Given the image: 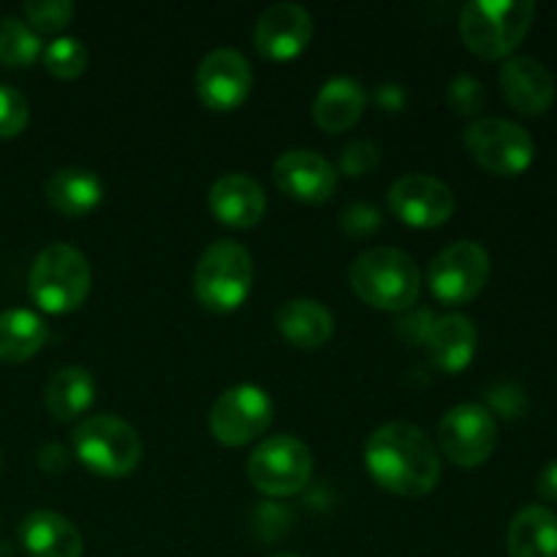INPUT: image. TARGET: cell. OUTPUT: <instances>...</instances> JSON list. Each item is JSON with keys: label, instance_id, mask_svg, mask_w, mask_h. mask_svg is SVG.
<instances>
[{"label": "cell", "instance_id": "obj_1", "mask_svg": "<svg viewBox=\"0 0 557 557\" xmlns=\"http://www.w3.org/2000/svg\"><path fill=\"white\" fill-rule=\"evenodd\" d=\"M364 468L379 487L400 498H422L441 482L438 449L411 422L381 424L364 444Z\"/></svg>", "mask_w": 557, "mask_h": 557}, {"label": "cell", "instance_id": "obj_2", "mask_svg": "<svg viewBox=\"0 0 557 557\" xmlns=\"http://www.w3.org/2000/svg\"><path fill=\"white\" fill-rule=\"evenodd\" d=\"M351 288L375 310H411L422 294V272L417 261L397 248H373L351 264Z\"/></svg>", "mask_w": 557, "mask_h": 557}, {"label": "cell", "instance_id": "obj_3", "mask_svg": "<svg viewBox=\"0 0 557 557\" xmlns=\"http://www.w3.org/2000/svg\"><path fill=\"white\" fill-rule=\"evenodd\" d=\"M533 16V0H471L460 11V36L479 58H511L525 41Z\"/></svg>", "mask_w": 557, "mask_h": 557}, {"label": "cell", "instance_id": "obj_4", "mask_svg": "<svg viewBox=\"0 0 557 557\" xmlns=\"http://www.w3.org/2000/svg\"><path fill=\"white\" fill-rule=\"evenodd\" d=\"M253 256L234 239L207 245L196 261L194 294L212 313H234L253 292Z\"/></svg>", "mask_w": 557, "mask_h": 557}, {"label": "cell", "instance_id": "obj_5", "mask_svg": "<svg viewBox=\"0 0 557 557\" xmlns=\"http://www.w3.org/2000/svg\"><path fill=\"white\" fill-rule=\"evenodd\" d=\"M90 264L74 245L52 243L36 256L27 277L30 299L52 315L74 313L90 294Z\"/></svg>", "mask_w": 557, "mask_h": 557}, {"label": "cell", "instance_id": "obj_6", "mask_svg": "<svg viewBox=\"0 0 557 557\" xmlns=\"http://www.w3.org/2000/svg\"><path fill=\"white\" fill-rule=\"evenodd\" d=\"M71 444L82 466L107 479L128 476L139 466L141 451H145L139 433L125 419L112 417V413L82 419V424L71 435Z\"/></svg>", "mask_w": 557, "mask_h": 557}, {"label": "cell", "instance_id": "obj_7", "mask_svg": "<svg viewBox=\"0 0 557 557\" xmlns=\"http://www.w3.org/2000/svg\"><path fill=\"white\" fill-rule=\"evenodd\" d=\"M248 479L270 498H292L313 479V455L294 435H272L253 449L248 460Z\"/></svg>", "mask_w": 557, "mask_h": 557}, {"label": "cell", "instance_id": "obj_8", "mask_svg": "<svg viewBox=\"0 0 557 557\" xmlns=\"http://www.w3.org/2000/svg\"><path fill=\"white\" fill-rule=\"evenodd\" d=\"M466 150L484 172L498 177H517L528 172L536 158V141L522 125L504 117L473 120L466 128Z\"/></svg>", "mask_w": 557, "mask_h": 557}, {"label": "cell", "instance_id": "obj_9", "mask_svg": "<svg viewBox=\"0 0 557 557\" xmlns=\"http://www.w3.org/2000/svg\"><path fill=\"white\" fill-rule=\"evenodd\" d=\"M493 261L484 245L473 239L449 245L430 261L428 283L441 305H468L487 286Z\"/></svg>", "mask_w": 557, "mask_h": 557}, {"label": "cell", "instance_id": "obj_10", "mask_svg": "<svg viewBox=\"0 0 557 557\" xmlns=\"http://www.w3.org/2000/svg\"><path fill=\"white\" fill-rule=\"evenodd\" d=\"M275 403L261 386L239 384L221 392L210 411V433L223 446H248L270 430Z\"/></svg>", "mask_w": 557, "mask_h": 557}, {"label": "cell", "instance_id": "obj_11", "mask_svg": "<svg viewBox=\"0 0 557 557\" xmlns=\"http://www.w3.org/2000/svg\"><path fill=\"white\" fill-rule=\"evenodd\" d=\"M441 451L460 468H479L498 446V424L482 403H460L444 413L438 424Z\"/></svg>", "mask_w": 557, "mask_h": 557}, {"label": "cell", "instance_id": "obj_12", "mask_svg": "<svg viewBox=\"0 0 557 557\" xmlns=\"http://www.w3.org/2000/svg\"><path fill=\"white\" fill-rule=\"evenodd\" d=\"M196 92L215 112H234L253 92V69L237 49H212L196 69Z\"/></svg>", "mask_w": 557, "mask_h": 557}, {"label": "cell", "instance_id": "obj_13", "mask_svg": "<svg viewBox=\"0 0 557 557\" xmlns=\"http://www.w3.org/2000/svg\"><path fill=\"white\" fill-rule=\"evenodd\" d=\"M389 210L400 223L413 228H438L455 215V194L430 174H406L389 188Z\"/></svg>", "mask_w": 557, "mask_h": 557}, {"label": "cell", "instance_id": "obj_14", "mask_svg": "<svg viewBox=\"0 0 557 557\" xmlns=\"http://www.w3.org/2000/svg\"><path fill=\"white\" fill-rule=\"evenodd\" d=\"M277 190L302 205H324L337 190V169L313 150H288L272 166Z\"/></svg>", "mask_w": 557, "mask_h": 557}, {"label": "cell", "instance_id": "obj_15", "mask_svg": "<svg viewBox=\"0 0 557 557\" xmlns=\"http://www.w3.org/2000/svg\"><path fill=\"white\" fill-rule=\"evenodd\" d=\"M313 16L299 3H275L259 16L253 30V44L267 60L286 63L299 58L313 41Z\"/></svg>", "mask_w": 557, "mask_h": 557}, {"label": "cell", "instance_id": "obj_16", "mask_svg": "<svg viewBox=\"0 0 557 557\" xmlns=\"http://www.w3.org/2000/svg\"><path fill=\"white\" fill-rule=\"evenodd\" d=\"M500 92H504L506 103L517 109L528 117H539V114L549 112L557 96L555 76L542 60L531 58V54H511L504 65H500Z\"/></svg>", "mask_w": 557, "mask_h": 557}, {"label": "cell", "instance_id": "obj_17", "mask_svg": "<svg viewBox=\"0 0 557 557\" xmlns=\"http://www.w3.org/2000/svg\"><path fill=\"white\" fill-rule=\"evenodd\" d=\"M479 332L468 315L446 313L430 324L424 335L428 357L441 373H462L476 357Z\"/></svg>", "mask_w": 557, "mask_h": 557}, {"label": "cell", "instance_id": "obj_18", "mask_svg": "<svg viewBox=\"0 0 557 557\" xmlns=\"http://www.w3.org/2000/svg\"><path fill=\"white\" fill-rule=\"evenodd\" d=\"M210 212L232 228H250L264 218V188L248 174H223L210 188Z\"/></svg>", "mask_w": 557, "mask_h": 557}, {"label": "cell", "instance_id": "obj_19", "mask_svg": "<svg viewBox=\"0 0 557 557\" xmlns=\"http://www.w3.org/2000/svg\"><path fill=\"white\" fill-rule=\"evenodd\" d=\"M20 542L30 557H82L85 539L69 517L58 511H30L20 522Z\"/></svg>", "mask_w": 557, "mask_h": 557}, {"label": "cell", "instance_id": "obj_20", "mask_svg": "<svg viewBox=\"0 0 557 557\" xmlns=\"http://www.w3.org/2000/svg\"><path fill=\"white\" fill-rule=\"evenodd\" d=\"M275 326L294 348L313 351V348L330 343L332 332H335V319L315 299H288L277 308Z\"/></svg>", "mask_w": 557, "mask_h": 557}, {"label": "cell", "instance_id": "obj_21", "mask_svg": "<svg viewBox=\"0 0 557 557\" xmlns=\"http://www.w3.org/2000/svg\"><path fill=\"white\" fill-rule=\"evenodd\" d=\"M47 201L65 218L90 215L103 201V183L92 169L65 166L49 177Z\"/></svg>", "mask_w": 557, "mask_h": 557}, {"label": "cell", "instance_id": "obj_22", "mask_svg": "<svg viewBox=\"0 0 557 557\" xmlns=\"http://www.w3.org/2000/svg\"><path fill=\"white\" fill-rule=\"evenodd\" d=\"M509 557H557V515L549 506H525L517 511L506 533Z\"/></svg>", "mask_w": 557, "mask_h": 557}, {"label": "cell", "instance_id": "obj_23", "mask_svg": "<svg viewBox=\"0 0 557 557\" xmlns=\"http://www.w3.org/2000/svg\"><path fill=\"white\" fill-rule=\"evenodd\" d=\"M364 87L351 76H335L319 90L313 101V120L326 134H341L359 123L364 114Z\"/></svg>", "mask_w": 557, "mask_h": 557}, {"label": "cell", "instance_id": "obj_24", "mask_svg": "<svg viewBox=\"0 0 557 557\" xmlns=\"http://www.w3.org/2000/svg\"><path fill=\"white\" fill-rule=\"evenodd\" d=\"M49 337L47 321L33 310H3L0 313V362L20 364L36 357Z\"/></svg>", "mask_w": 557, "mask_h": 557}, {"label": "cell", "instance_id": "obj_25", "mask_svg": "<svg viewBox=\"0 0 557 557\" xmlns=\"http://www.w3.org/2000/svg\"><path fill=\"white\" fill-rule=\"evenodd\" d=\"M44 397H47L49 413L58 422H71L90 411L92 400H96V381H92L90 370L69 364L49 379Z\"/></svg>", "mask_w": 557, "mask_h": 557}, {"label": "cell", "instance_id": "obj_26", "mask_svg": "<svg viewBox=\"0 0 557 557\" xmlns=\"http://www.w3.org/2000/svg\"><path fill=\"white\" fill-rule=\"evenodd\" d=\"M41 54V38L27 22L16 16L0 20V63L9 69H27Z\"/></svg>", "mask_w": 557, "mask_h": 557}, {"label": "cell", "instance_id": "obj_27", "mask_svg": "<svg viewBox=\"0 0 557 557\" xmlns=\"http://www.w3.org/2000/svg\"><path fill=\"white\" fill-rule=\"evenodd\" d=\"M41 60L44 69L52 76H58V79H76V76H82L87 71L90 54H87L85 44L76 41V38L63 36L54 38L52 44H47V49L41 52Z\"/></svg>", "mask_w": 557, "mask_h": 557}, {"label": "cell", "instance_id": "obj_28", "mask_svg": "<svg viewBox=\"0 0 557 557\" xmlns=\"http://www.w3.org/2000/svg\"><path fill=\"white\" fill-rule=\"evenodd\" d=\"M25 16L36 33H60L74 20L71 0H30L25 3Z\"/></svg>", "mask_w": 557, "mask_h": 557}, {"label": "cell", "instance_id": "obj_29", "mask_svg": "<svg viewBox=\"0 0 557 557\" xmlns=\"http://www.w3.org/2000/svg\"><path fill=\"white\" fill-rule=\"evenodd\" d=\"M30 107L16 87L0 85V139H14L27 128Z\"/></svg>", "mask_w": 557, "mask_h": 557}, {"label": "cell", "instance_id": "obj_30", "mask_svg": "<svg viewBox=\"0 0 557 557\" xmlns=\"http://www.w3.org/2000/svg\"><path fill=\"white\" fill-rule=\"evenodd\" d=\"M446 103L455 109L457 114H476L482 112L487 103V92H484L482 82L476 76H457L446 90Z\"/></svg>", "mask_w": 557, "mask_h": 557}, {"label": "cell", "instance_id": "obj_31", "mask_svg": "<svg viewBox=\"0 0 557 557\" xmlns=\"http://www.w3.org/2000/svg\"><path fill=\"white\" fill-rule=\"evenodd\" d=\"M381 161V150L373 141H351L346 150L341 152V172L348 177H362V174L373 172Z\"/></svg>", "mask_w": 557, "mask_h": 557}, {"label": "cell", "instance_id": "obj_32", "mask_svg": "<svg viewBox=\"0 0 557 557\" xmlns=\"http://www.w3.org/2000/svg\"><path fill=\"white\" fill-rule=\"evenodd\" d=\"M354 223H359L357 228H354V237H362L364 232H373L375 226H379V212L373 210V207H362V205H357V207H351V210L346 212V215H343V228H351Z\"/></svg>", "mask_w": 557, "mask_h": 557}, {"label": "cell", "instance_id": "obj_33", "mask_svg": "<svg viewBox=\"0 0 557 557\" xmlns=\"http://www.w3.org/2000/svg\"><path fill=\"white\" fill-rule=\"evenodd\" d=\"M536 493L539 498L549 500V504H557V457L553 462H547V466L542 468V473H539Z\"/></svg>", "mask_w": 557, "mask_h": 557}, {"label": "cell", "instance_id": "obj_34", "mask_svg": "<svg viewBox=\"0 0 557 557\" xmlns=\"http://www.w3.org/2000/svg\"><path fill=\"white\" fill-rule=\"evenodd\" d=\"M403 98H406V92H403L397 85H381L379 87V103L381 107H389L392 112L403 107Z\"/></svg>", "mask_w": 557, "mask_h": 557}, {"label": "cell", "instance_id": "obj_35", "mask_svg": "<svg viewBox=\"0 0 557 557\" xmlns=\"http://www.w3.org/2000/svg\"><path fill=\"white\" fill-rule=\"evenodd\" d=\"M272 557H299V555H272Z\"/></svg>", "mask_w": 557, "mask_h": 557}]
</instances>
